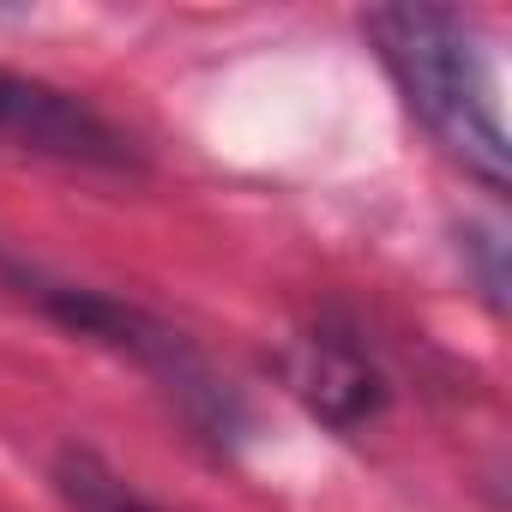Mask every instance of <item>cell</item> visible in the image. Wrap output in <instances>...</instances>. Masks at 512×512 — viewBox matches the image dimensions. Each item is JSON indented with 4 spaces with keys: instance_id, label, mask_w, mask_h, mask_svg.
Returning <instances> with one entry per match:
<instances>
[{
    "instance_id": "cell-1",
    "label": "cell",
    "mask_w": 512,
    "mask_h": 512,
    "mask_svg": "<svg viewBox=\"0 0 512 512\" xmlns=\"http://www.w3.org/2000/svg\"><path fill=\"white\" fill-rule=\"evenodd\" d=\"M362 31L380 49L410 115L434 133V145L470 181H482L488 193H506L512 187V145H506L488 55H482L476 31L464 25V13L428 7V0H398V7L362 13Z\"/></svg>"
},
{
    "instance_id": "cell-2",
    "label": "cell",
    "mask_w": 512,
    "mask_h": 512,
    "mask_svg": "<svg viewBox=\"0 0 512 512\" xmlns=\"http://www.w3.org/2000/svg\"><path fill=\"white\" fill-rule=\"evenodd\" d=\"M0 284H13L25 302H37L55 326H67V332H79V338H91V344L127 356V362L175 404V416H181L199 440H211L217 452H235V446H241V434H247V422H253L247 404H241V392H235L169 320H157V314H145V308L109 296V290L49 278L43 266L13 260L7 247H0Z\"/></svg>"
},
{
    "instance_id": "cell-3",
    "label": "cell",
    "mask_w": 512,
    "mask_h": 512,
    "mask_svg": "<svg viewBox=\"0 0 512 512\" xmlns=\"http://www.w3.org/2000/svg\"><path fill=\"white\" fill-rule=\"evenodd\" d=\"M278 374H284L290 398L314 422H326L332 434H362L392 404L386 368L374 362V350L362 344V332L344 326V320H320V326L296 332L278 350Z\"/></svg>"
},
{
    "instance_id": "cell-4",
    "label": "cell",
    "mask_w": 512,
    "mask_h": 512,
    "mask_svg": "<svg viewBox=\"0 0 512 512\" xmlns=\"http://www.w3.org/2000/svg\"><path fill=\"white\" fill-rule=\"evenodd\" d=\"M0 139H13L19 151H37V157H55V163H79V169H115V175L139 169L133 139L109 115L13 67H0Z\"/></svg>"
},
{
    "instance_id": "cell-5",
    "label": "cell",
    "mask_w": 512,
    "mask_h": 512,
    "mask_svg": "<svg viewBox=\"0 0 512 512\" xmlns=\"http://www.w3.org/2000/svg\"><path fill=\"white\" fill-rule=\"evenodd\" d=\"M55 494L73 512H169V506L145 500L121 470H109L91 446H61L55 452Z\"/></svg>"
},
{
    "instance_id": "cell-6",
    "label": "cell",
    "mask_w": 512,
    "mask_h": 512,
    "mask_svg": "<svg viewBox=\"0 0 512 512\" xmlns=\"http://www.w3.org/2000/svg\"><path fill=\"white\" fill-rule=\"evenodd\" d=\"M464 260L476 266V284L488 308H506V235L488 223H464Z\"/></svg>"
}]
</instances>
